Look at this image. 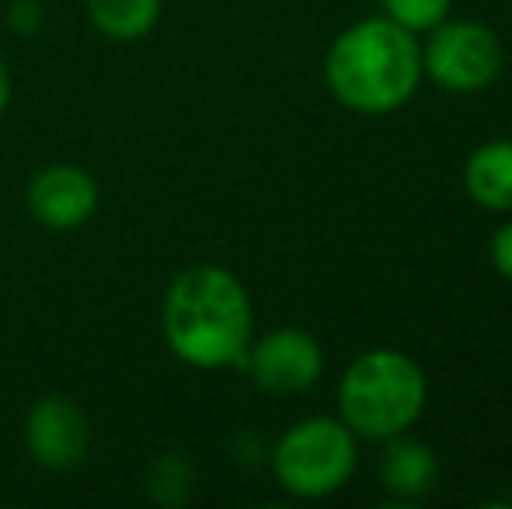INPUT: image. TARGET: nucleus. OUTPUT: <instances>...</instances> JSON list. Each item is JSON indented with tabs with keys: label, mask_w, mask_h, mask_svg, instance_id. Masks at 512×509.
Listing matches in <instances>:
<instances>
[{
	"label": "nucleus",
	"mask_w": 512,
	"mask_h": 509,
	"mask_svg": "<svg viewBox=\"0 0 512 509\" xmlns=\"http://www.w3.org/2000/svg\"><path fill=\"white\" fill-rule=\"evenodd\" d=\"M453 0H384V11L408 32H432L439 21H446Z\"/></svg>",
	"instance_id": "obj_13"
},
{
	"label": "nucleus",
	"mask_w": 512,
	"mask_h": 509,
	"mask_svg": "<svg viewBox=\"0 0 512 509\" xmlns=\"http://www.w3.org/2000/svg\"><path fill=\"white\" fill-rule=\"evenodd\" d=\"M464 189L481 210H512V140H488L467 157Z\"/></svg>",
	"instance_id": "obj_9"
},
{
	"label": "nucleus",
	"mask_w": 512,
	"mask_h": 509,
	"mask_svg": "<svg viewBox=\"0 0 512 509\" xmlns=\"http://www.w3.org/2000/svg\"><path fill=\"white\" fill-rule=\"evenodd\" d=\"M98 182L81 164H46L39 175L28 182L25 203L28 213L46 231H77L98 210Z\"/></svg>",
	"instance_id": "obj_8"
},
{
	"label": "nucleus",
	"mask_w": 512,
	"mask_h": 509,
	"mask_svg": "<svg viewBox=\"0 0 512 509\" xmlns=\"http://www.w3.org/2000/svg\"><path fill=\"white\" fill-rule=\"evenodd\" d=\"M143 489L164 509H178L192 499L196 492V468L182 450H168V454H157L154 461L143 471Z\"/></svg>",
	"instance_id": "obj_12"
},
{
	"label": "nucleus",
	"mask_w": 512,
	"mask_h": 509,
	"mask_svg": "<svg viewBox=\"0 0 512 509\" xmlns=\"http://www.w3.org/2000/svg\"><path fill=\"white\" fill-rule=\"evenodd\" d=\"M11 95H14L11 70H7V63H4V60H0V119H4L7 105H11Z\"/></svg>",
	"instance_id": "obj_16"
},
{
	"label": "nucleus",
	"mask_w": 512,
	"mask_h": 509,
	"mask_svg": "<svg viewBox=\"0 0 512 509\" xmlns=\"http://www.w3.org/2000/svg\"><path fill=\"white\" fill-rule=\"evenodd\" d=\"M241 367L251 374L258 391L286 398V394H304L321 381L324 353L321 342L304 328H276L262 339H251Z\"/></svg>",
	"instance_id": "obj_6"
},
{
	"label": "nucleus",
	"mask_w": 512,
	"mask_h": 509,
	"mask_svg": "<svg viewBox=\"0 0 512 509\" xmlns=\"http://www.w3.org/2000/svg\"><path fill=\"white\" fill-rule=\"evenodd\" d=\"M488 255H492L495 272H499L502 279H512V220H506V224L492 234Z\"/></svg>",
	"instance_id": "obj_14"
},
{
	"label": "nucleus",
	"mask_w": 512,
	"mask_h": 509,
	"mask_svg": "<svg viewBox=\"0 0 512 509\" xmlns=\"http://www.w3.org/2000/svg\"><path fill=\"white\" fill-rule=\"evenodd\" d=\"M272 475L290 496L324 499L356 471V433L342 419L310 415L290 426L269 450Z\"/></svg>",
	"instance_id": "obj_4"
},
{
	"label": "nucleus",
	"mask_w": 512,
	"mask_h": 509,
	"mask_svg": "<svg viewBox=\"0 0 512 509\" xmlns=\"http://www.w3.org/2000/svg\"><path fill=\"white\" fill-rule=\"evenodd\" d=\"M161 332L185 367H241L255 339V311L248 290L223 265H189L164 290Z\"/></svg>",
	"instance_id": "obj_1"
},
{
	"label": "nucleus",
	"mask_w": 512,
	"mask_h": 509,
	"mask_svg": "<svg viewBox=\"0 0 512 509\" xmlns=\"http://www.w3.org/2000/svg\"><path fill=\"white\" fill-rule=\"evenodd\" d=\"M7 18H11V28L18 35H35L42 25V11H39L35 0H14V7H11Z\"/></svg>",
	"instance_id": "obj_15"
},
{
	"label": "nucleus",
	"mask_w": 512,
	"mask_h": 509,
	"mask_svg": "<svg viewBox=\"0 0 512 509\" xmlns=\"http://www.w3.org/2000/svg\"><path fill=\"white\" fill-rule=\"evenodd\" d=\"M328 91L359 116H387L411 102L422 81V49L415 32L391 18L349 25L324 56Z\"/></svg>",
	"instance_id": "obj_2"
},
{
	"label": "nucleus",
	"mask_w": 512,
	"mask_h": 509,
	"mask_svg": "<svg viewBox=\"0 0 512 509\" xmlns=\"http://www.w3.org/2000/svg\"><path fill=\"white\" fill-rule=\"evenodd\" d=\"M499 35L481 21H439L422 49V74L453 95L485 91L502 74Z\"/></svg>",
	"instance_id": "obj_5"
},
{
	"label": "nucleus",
	"mask_w": 512,
	"mask_h": 509,
	"mask_svg": "<svg viewBox=\"0 0 512 509\" xmlns=\"http://www.w3.org/2000/svg\"><path fill=\"white\" fill-rule=\"evenodd\" d=\"M436 454L422 440H411L408 433L387 440V454L380 461V482L391 496L418 499L436 485Z\"/></svg>",
	"instance_id": "obj_10"
},
{
	"label": "nucleus",
	"mask_w": 512,
	"mask_h": 509,
	"mask_svg": "<svg viewBox=\"0 0 512 509\" xmlns=\"http://www.w3.org/2000/svg\"><path fill=\"white\" fill-rule=\"evenodd\" d=\"M425 374L401 349H370L338 381L342 422L363 440H391L408 433L425 408Z\"/></svg>",
	"instance_id": "obj_3"
},
{
	"label": "nucleus",
	"mask_w": 512,
	"mask_h": 509,
	"mask_svg": "<svg viewBox=\"0 0 512 509\" xmlns=\"http://www.w3.org/2000/svg\"><path fill=\"white\" fill-rule=\"evenodd\" d=\"M25 450L46 471H74L88 461L91 419L67 394H42L25 415Z\"/></svg>",
	"instance_id": "obj_7"
},
{
	"label": "nucleus",
	"mask_w": 512,
	"mask_h": 509,
	"mask_svg": "<svg viewBox=\"0 0 512 509\" xmlns=\"http://www.w3.org/2000/svg\"><path fill=\"white\" fill-rule=\"evenodd\" d=\"M88 21L112 42H140L161 21V0H84Z\"/></svg>",
	"instance_id": "obj_11"
}]
</instances>
